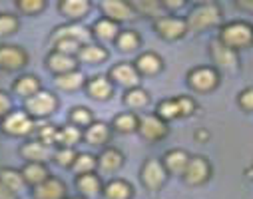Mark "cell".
<instances>
[{
    "mask_svg": "<svg viewBox=\"0 0 253 199\" xmlns=\"http://www.w3.org/2000/svg\"><path fill=\"white\" fill-rule=\"evenodd\" d=\"M217 40L225 48L239 54L241 50L253 46V24L245 22V20H231L219 28Z\"/></svg>",
    "mask_w": 253,
    "mask_h": 199,
    "instance_id": "6da1fadb",
    "label": "cell"
},
{
    "mask_svg": "<svg viewBox=\"0 0 253 199\" xmlns=\"http://www.w3.org/2000/svg\"><path fill=\"white\" fill-rule=\"evenodd\" d=\"M185 24H187V32L194 34L215 28L221 24V6L217 2H200L185 16Z\"/></svg>",
    "mask_w": 253,
    "mask_h": 199,
    "instance_id": "7a4b0ae2",
    "label": "cell"
},
{
    "mask_svg": "<svg viewBox=\"0 0 253 199\" xmlns=\"http://www.w3.org/2000/svg\"><path fill=\"white\" fill-rule=\"evenodd\" d=\"M36 129V121L24 110H12L0 119V131L8 138H26Z\"/></svg>",
    "mask_w": 253,
    "mask_h": 199,
    "instance_id": "3957f363",
    "label": "cell"
},
{
    "mask_svg": "<svg viewBox=\"0 0 253 199\" xmlns=\"http://www.w3.org/2000/svg\"><path fill=\"white\" fill-rule=\"evenodd\" d=\"M60 102H58V96L50 90H40L38 94H34L32 98L24 100V112L36 121V119H44V118H50L56 110H58Z\"/></svg>",
    "mask_w": 253,
    "mask_h": 199,
    "instance_id": "277c9868",
    "label": "cell"
},
{
    "mask_svg": "<svg viewBox=\"0 0 253 199\" xmlns=\"http://www.w3.org/2000/svg\"><path fill=\"white\" fill-rule=\"evenodd\" d=\"M221 82L219 72L213 66H196L187 72V86L198 94H210L213 92Z\"/></svg>",
    "mask_w": 253,
    "mask_h": 199,
    "instance_id": "5b68a950",
    "label": "cell"
},
{
    "mask_svg": "<svg viewBox=\"0 0 253 199\" xmlns=\"http://www.w3.org/2000/svg\"><path fill=\"white\" fill-rule=\"evenodd\" d=\"M213 167L210 163V159L206 156H192L185 165V171L181 175V179L189 185V187H200L206 185L211 179Z\"/></svg>",
    "mask_w": 253,
    "mask_h": 199,
    "instance_id": "8992f818",
    "label": "cell"
},
{
    "mask_svg": "<svg viewBox=\"0 0 253 199\" xmlns=\"http://www.w3.org/2000/svg\"><path fill=\"white\" fill-rule=\"evenodd\" d=\"M138 134L142 136V140H146L150 144H158L168 138L169 127L156 114H144L138 119Z\"/></svg>",
    "mask_w": 253,
    "mask_h": 199,
    "instance_id": "52a82bcc",
    "label": "cell"
},
{
    "mask_svg": "<svg viewBox=\"0 0 253 199\" xmlns=\"http://www.w3.org/2000/svg\"><path fill=\"white\" fill-rule=\"evenodd\" d=\"M154 30L160 38H164L168 42H175L187 34V24H185V18H181V16L164 14L158 20H154Z\"/></svg>",
    "mask_w": 253,
    "mask_h": 199,
    "instance_id": "ba28073f",
    "label": "cell"
},
{
    "mask_svg": "<svg viewBox=\"0 0 253 199\" xmlns=\"http://www.w3.org/2000/svg\"><path fill=\"white\" fill-rule=\"evenodd\" d=\"M140 179H142V185L156 193L164 187V183L168 181V171L164 169L162 161L158 158H148L144 163H142V169H140Z\"/></svg>",
    "mask_w": 253,
    "mask_h": 199,
    "instance_id": "9c48e42d",
    "label": "cell"
},
{
    "mask_svg": "<svg viewBox=\"0 0 253 199\" xmlns=\"http://www.w3.org/2000/svg\"><path fill=\"white\" fill-rule=\"evenodd\" d=\"M28 64V52L18 44H0V70L20 72Z\"/></svg>",
    "mask_w": 253,
    "mask_h": 199,
    "instance_id": "30bf717a",
    "label": "cell"
},
{
    "mask_svg": "<svg viewBox=\"0 0 253 199\" xmlns=\"http://www.w3.org/2000/svg\"><path fill=\"white\" fill-rule=\"evenodd\" d=\"M108 78H110V82L114 86H120L124 90H130V88L140 86V74L134 68L132 62H118V64H114L110 68V72H108Z\"/></svg>",
    "mask_w": 253,
    "mask_h": 199,
    "instance_id": "8fae6325",
    "label": "cell"
},
{
    "mask_svg": "<svg viewBox=\"0 0 253 199\" xmlns=\"http://www.w3.org/2000/svg\"><path fill=\"white\" fill-rule=\"evenodd\" d=\"M210 56H211V60H213V68L219 72V70H223V72H235L237 68H239V54L237 52H233V50H229V48H225L217 38L210 44Z\"/></svg>",
    "mask_w": 253,
    "mask_h": 199,
    "instance_id": "7c38bea8",
    "label": "cell"
},
{
    "mask_svg": "<svg viewBox=\"0 0 253 199\" xmlns=\"http://www.w3.org/2000/svg\"><path fill=\"white\" fill-rule=\"evenodd\" d=\"M100 10H102L104 18H108L116 24L130 22V20L138 18L134 8L130 6V2H124V0H104V2H100Z\"/></svg>",
    "mask_w": 253,
    "mask_h": 199,
    "instance_id": "4fadbf2b",
    "label": "cell"
},
{
    "mask_svg": "<svg viewBox=\"0 0 253 199\" xmlns=\"http://www.w3.org/2000/svg\"><path fill=\"white\" fill-rule=\"evenodd\" d=\"M66 197H68V187L56 175H50L46 181H42L32 189V199H66Z\"/></svg>",
    "mask_w": 253,
    "mask_h": 199,
    "instance_id": "5bb4252c",
    "label": "cell"
},
{
    "mask_svg": "<svg viewBox=\"0 0 253 199\" xmlns=\"http://www.w3.org/2000/svg\"><path fill=\"white\" fill-rule=\"evenodd\" d=\"M92 10L90 0H60L58 12L72 24H80Z\"/></svg>",
    "mask_w": 253,
    "mask_h": 199,
    "instance_id": "9a60e30c",
    "label": "cell"
},
{
    "mask_svg": "<svg viewBox=\"0 0 253 199\" xmlns=\"http://www.w3.org/2000/svg\"><path fill=\"white\" fill-rule=\"evenodd\" d=\"M132 64H134V68L138 70L140 78H142V76L152 78V76H158V74L164 70V60H162V56L156 54V52H152V50L142 52Z\"/></svg>",
    "mask_w": 253,
    "mask_h": 199,
    "instance_id": "2e32d148",
    "label": "cell"
},
{
    "mask_svg": "<svg viewBox=\"0 0 253 199\" xmlns=\"http://www.w3.org/2000/svg\"><path fill=\"white\" fill-rule=\"evenodd\" d=\"M46 68L54 76H62V74H68V72L78 70V60L74 56H68V54H62V52L52 50L46 56Z\"/></svg>",
    "mask_w": 253,
    "mask_h": 199,
    "instance_id": "e0dca14e",
    "label": "cell"
},
{
    "mask_svg": "<svg viewBox=\"0 0 253 199\" xmlns=\"http://www.w3.org/2000/svg\"><path fill=\"white\" fill-rule=\"evenodd\" d=\"M112 138V127L106 121H94L82 131V140L92 148H106Z\"/></svg>",
    "mask_w": 253,
    "mask_h": 199,
    "instance_id": "ac0fdd59",
    "label": "cell"
},
{
    "mask_svg": "<svg viewBox=\"0 0 253 199\" xmlns=\"http://www.w3.org/2000/svg\"><path fill=\"white\" fill-rule=\"evenodd\" d=\"M18 154L22 156V159H26V163H46L48 159H52V148L44 146L38 140H28L26 144H22Z\"/></svg>",
    "mask_w": 253,
    "mask_h": 199,
    "instance_id": "d6986e66",
    "label": "cell"
},
{
    "mask_svg": "<svg viewBox=\"0 0 253 199\" xmlns=\"http://www.w3.org/2000/svg\"><path fill=\"white\" fill-rule=\"evenodd\" d=\"M189 158H192V156H189L185 150L173 148V150H168L160 161H162L164 169L168 171V175H183Z\"/></svg>",
    "mask_w": 253,
    "mask_h": 199,
    "instance_id": "ffe728a7",
    "label": "cell"
},
{
    "mask_svg": "<svg viewBox=\"0 0 253 199\" xmlns=\"http://www.w3.org/2000/svg\"><path fill=\"white\" fill-rule=\"evenodd\" d=\"M84 88H86V94L96 102H106L114 96V84L110 82L108 76H102V74L88 78Z\"/></svg>",
    "mask_w": 253,
    "mask_h": 199,
    "instance_id": "44dd1931",
    "label": "cell"
},
{
    "mask_svg": "<svg viewBox=\"0 0 253 199\" xmlns=\"http://www.w3.org/2000/svg\"><path fill=\"white\" fill-rule=\"evenodd\" d=\"M60 38H70V40H76V42H80L82 46H84V44H88V42H92L90 28H86V26H82V24H72V22H68V24H64V26L54 28V32H52L50 40L54 42V40H60Z\"/></svg>",
    "mask_w": 253,
    "mask_h": 199,
    "instance_id": "7402d4cb",
    "label": "cell"
},
{
    "mask_svg": "<svg viewBox=\"0 0 253 199\" xmlns=\"http://www.w3.org/2000/svg\"><path fill=\"white\" fill-rule=\"evenodd\" d=\"M96 158H98V169L104 171V173H116V171H120L124 167V161H126L124 154L118 148H112V146H106L100 152V156H96Z\"/></svg>",
    "mask_w": 253,
    "mask_h": 199,
    "instance_id": "603a6c76",
    "label": "cell"
},
{
    "mask_svg": "<svg viewBox=\"0 0 253 199\" xmlns=\"http://www.w3.org/2000/svg\"><path fill=\"white\" fill-rule=\"evenodd\" d=\"M104 199H132L134 197V185L126 179L114 177L102 187Z\"/></svg>",
    "mask_w": 253,
    "mask_h": 199,
    "instance_id": "cb8c5ba5",
    "label": "cell"
},
{
    "mask_svg": "<svg viewBox=\"0 0 253 199\" xmlns=\"http://www.w3.org/2000/svg\"><path fill=\"white\" fill-rule=\"evenodd\" d=\"M40 90H42L40 78L34 76V74H22V76H18V78L12 82V92H14V96H20L22 100L32 98V96L38 94Z\"/></svg>",
    "mask_w": 253,
    "mask_h": 199,
    "instance_id": "d4e9b609",
    "label": "cell"
},
{
    "mask_svg": "<svg viewBox=\"0 0 253 199\" xmlns=\"http://www.w3.org/2000/svg\"><path fill=\"white\" fill-rule=\"evenodd\" d=\"M108 50L102 46V44H96V42H88V44H84L80 50H78V54H76V60H78V64L82 62V64H90V66H96V64H102V62H106L108 60Z\"/></svg>",
    "mask_w": 253,
    "mask_h": 199,
    "instance_id": "484cf974",
    "label": "cell"
},
{
    "mask_svg": "<svg viewBox=\"0 0 253 199\" xmlns=\"http://www.w3.org/2000/svg\"><path fill=\"white\" fill-rule=\"evenodd\" d=\"M20 175L26 183V187H36L40 185L42 181H46L50 177V169L46 163H24L20 167Z\"/></svg>",
    "mask_w": 253,
    "mask_h": 199,
    "instance_id": "4316f807",
    "label": "cell"
},
{
    "mask_svg": "<svg viewBox=\"0 0 253 199\" xmlns=\"http://www.w3.org/2000/svg\"><path fill=\"white\" fill-rule=\"evenodd\" d=\"M102 177L94 171V173H84V175H76V189L80 191L82 197H96L102 193Z\"/></svg>",
    "mask_w": 253,
    "mask_h": 199,
    "instance_id": "83f0119b",
    "label": "cell"
},
{
    "mask_svg": "<svg viewBox=\"0 0 253 199\" xmlns=\"http://www.w3.org/2000/svg\"><path fill=\"white\" fill-rule=\"evenodd\" d=\"M90 34H92V38H96L100 42H114L116 36L120 34V24H116V22H112V20L102 16L92 24Z\"/></svg>",
    "mask_w": 253,
    "mask_h": 199,
    "instance_id": "f1b7e54d",
    "label": "cell"
},
{
    "mask_svg": "<svg viewBox=\"0 0 253 199\" xmlns=\"http://www.w3.org/2000/svg\"><path fill=\"white\" fill-rule=\"evenodd\" d=\"M86 76L84 72L80 70H74V72H68V74H62V76H54V84L58 90L62 92H78L86 86Z\"/></svg>",
    "mask_w": 253,
    "mask_h": 199,
    "instance_id": "f546056e",
    "label": "cell"
},
{
    "mask_svg": "<svg viewBox=\"0 0 253 199\" xmlns=\"http://www.w3.org/2000/svg\"><path fill=\"white\" fill-rule=\"evenodd\" d=\"M80 140H82V129H78L76 125H72V123L58 125L54 148H74Z\"/></svg>",
    "mask_w": 253,
    "mask_h": 199,
    "instance_id": "4dcf8cb0",
    "label": "cell"
},
{
    "mask_svg": "<svg viewBox=\"0 0 253 199\" xmlns=\"http://www.w3.org/2000/svg\"><path fill=\"white\" fill-rule=\"evenodd\" d=\"M150 104V92L136 86V88H130L124 92V106L128 108L130 112H138V110H144L148 108Z\"/></svg>",
    "mask_w": 253,
    "mask_h": 199,
    "instance_id": "1f68e13d",
    "label": "cell"
},
{
    "mask_svg": "<svg viewBox=\"0 0 253 199\" xmlns=\"http://www.w3.org/2000/svg\"><path fill=\"white\" fill-rule=\"evenodd\" d=\"M138 119L140 116L134 114V112H122L118 114L114 119H112V129L118 131V134H134V131H138Z\"/></svg>",
    "mask_w": 253,
    "mask_h": 199,
    "instance_id": "d6a6232c",
    "label": "cell"
},
{
    "mask_svg": "<svg viewBox=\"0 0 253 199\" xmlns=\"http://www.w3.org/2000/svg\"><path fill=\"white\" fill-rule=\"evenodd\" d=\"M130 6L134 8L136 16H148V18H154V20H158L166 12L162 8L160 0H132Z\"/></svg>",
    "mask_w": 253,
    "mask_h": 199,
    "instance_id": "836d02e7",
    "label": "cell"
},
{
    "mask_svg": "<svg viewBox=\"0 0 253 199\" xmlns=\"http://www.w3.org/2000/svg\"><path fill=\"white\" fill-rule=\"evenodd\" d=\"M114 44H116V48L120 52L130 54V52H136L142 46V36L136 30H120V34L116 36Z\"/></svg>",
    "mask_w": 253,
    "mask_h": 199,
    "instance_id": "e575fe53",
    "label": "cell"
},
{
    "mask_svg": "<svg viewBox=\"0 0 253 199\" xmlns=\"http://www.w3.org/2000/svg\"><path fill=\"white\" fill-rule=\"evenodd\" d=\"M156 116H158L160 119H164L166 123L171 121V119L181 118V110H179L177 96H175V98H166V100H162V102L156 106Z\"/></svg>",
    "mask_w": 253,
    "mask_h": 199,
    "instance_id": "d590c367",
    "label": "cell"
},
{
    "mask_svg": "<svg viewBox=\"0 0 253 199\" xmlns=\"http://www.w3.org/2000/svg\"><path fill=\"white\" fill-rule=\"evenodd\" d=\"M96 119H94V114H92V110L90 108H86V106H74L72 110H70V114H68V123H72V125H76L78 129H86L90 123H94Z\"/></svg>",
    "mask_w": 253,
    "mask_h": 199,
    "instance_id": "8d00e7d4",
    "label": "cell"
},
{
    "mask_svg": "<svg viewBox=\"0 0 253 199\" xmlns=\"http://www.w3.org/2000/svg\"><path fill=\"white\" fill-rule=\"evenodd\" d=\"M0 181H2L10 191H14L16 195L26 187V183L20 175V169H14V167H0Z\"/></svg>",
    "mask_w": 253,
    "mask_h": 199,
    "instance_id": "74e56055",
    "label": "cell"
},
{
    "mask_svg": "<svg viewBox=\"0 0 253 199\" xmlns=\"http://www.w3.org/2000/svg\"><path fill=\"white\" fill-rule=\"evenodd\" d=\"M76 175H84V173H94L98 169V158L92 154H78L72 167H70Z\"/></svg>",
    "mask_w": 253,
    "mask_h": 199,
    "instance_id": "f35d334b",
    "label": "cell"
},
{
    "mask_svg": "<svg viewBox=\"0 0 253 199\" xmlns=\"http://www.w3.org/2000/svg\"><path fill=\"white\" fill-rule=\"evenodd\" d=\"M20 18L12 12H0V38H10L18 32Z\"/></svg>",
    "mask_w": 253,
    "mask_h": 199,
    "instance_id": "ab89813d",
    "label": "cell"
},
{
    "mask_svg": "<svg viewBox=\"0 0 253 199\" xmlns=\"http://www.w3.org/2000/svg\"><path fill=\"white\" fill-rule=\"evenodd\" d=\"M78 152L74 148H56L52 152V161L58 165V167H64V169H70L74 159H76Z\"/></svg>",
    "mask_w": 253,
    "mask_h": 199,
    "instance_id": "60d3db41",
    "label": "cell"
},
{
    "mask_svg": "<svg viewBox=\"0 0 253 199\" xmlns=\"http://www.w3.org/2000/svg\"><path fill=\"white\" fill-rule=\"evenodd\" d=\"M16 8L24 16H38L46 10V0H16Z\"/></svg>",
    "mask_w": 253,
    "mask_h": 199,
    "instance_id": "b9f144b4",
    "label": "cell"
},
{
    "mask_svg": "<svg viewBox=\"0 0 253 199\" xmlns=\"http://www.w3.org/2000/svg\"><path fill=\"white\" fill-rule=\"evenodd\" d=\"M56 129H58V125L44 123V125H40L38 129H34V131H36V138H34V140L42 142V144L48 146V148H54V146H56Z\"/></svg>",
    "mask_w": 253,
    "mask_h": 199,
    "instance_id": "7bdbcfd3",
    "label": "cell"
},
{
    "mask_svg": "<svg viewBox=\"0 0 253 199\" xmlns=\"http://www.w3.org/2000/svg\"><path fill=\"white\" fill-rule=\"evenodd\" d=\"M52 46H54L52 50L62 52V54H68V56H74V58H76L78 50L82 48V44H80V42L70 40V38H60V40H54V42H52Z\"/></svg>",
    "mask_w": 253,
    "mask_h": 199,
    "instance_id": "ee69618b",
    "label": "cell"
},
{
    "mask_svg": "<svg viewBox=\"0 0 253 199\" xmlns=\"http://www.w3.org/2000/svg\"><path fill=\"white\" fill-rule=\"evenodd\" d=\"M177 102H179L181 118H189V116H194V114H196V110H198V102H196L192 96H177Z\"/></svg>",
    "mask_w": 253,
    "mask_h": 199,
    "instance_id": "f6af8a7d",
    "label": "cell"
},
{
    "mask_svg": "<svg viewBox=\"0 0 253 199\" xmlns=\"http://www.w3.org/2000/svg\"><path fill=\"white\" fill-rule=\"evenodd\" d=\"M237 104H239L241 110L253 112V86H249V88H245L237 94Z\"/></svg>",
    "mask_w": 253,
    "mask_h": 199,
    "instance_id": "bcb514c9",
    "label": "cell"
},
{
    "mask_svg": "<svg viewBox=\"0 0 253 199\" xmlns=\"http://www.w3.org/2000/svg\"><path fill=\"white\" fill-rule=\"evenodd\" d=\"M8 112H12V98L8 92L0 90V119H2Z\"/></svg>",
    "mask_w": 253,
    "mask_h": 199,
    "instance_id": "7dc6e473",
    "label": "cell"
},
{
    "mask_svg": "<svg viewBox=\"0 0 253 199\" xmlns=\"http://www.w3.org/2000/svg\"><path fill=\"white\" fill-rule=\"evenodd\" d=\"M187 2L185 0H162V8L164 10H181Z\"/></svg>",
    "mask_w": 253,
    "mask_h": 199,
    "instance_id": "c3c4849f",
    "label": "cell"
},
{
    "mask_svg": "<svg viewBox=\"0 0 253 199\" xmlns=\"http://www.w3.org/2000/svg\"><path fill=\"white\" fill-rule=\"evenodd\" d=\"M0 199H20L14 191H10L2 181H0Z\"/></svg>",
    "mask_w": 253,
    "mask_h": 199,
    "instance_id": "681fc988",
    "label": "cell"
},
{
    "mask_svg": "<svg viewBox=\"0 0 253 199\" xmlns=\"http://www.w3.org/2000/svg\"><path fill=\"white\" fill-rule=\"evenodd\" d=\"M235 6L239 10H245V12H251L253 14V0H237Z\"/></svg>",
    "mask_w": 253,
    "mask_h": 199,
    "instance_id": "f907efd6",
    "label": "cell"
},
{
    "mask_svg": "<svg viewBox=\"0 0 253 199\" xmlns=\"http://www.w3.org/2000/svg\"><path fill=\"white\" fill-rule=\"evenodd\" d=\"M196 140H198V142H208V140H210V131L198 129V131H196Z\"/></svg>",
    "mask_w": 253,
    "mask_h": 199,
    "instance_id": "816d5d0a",
    "label": "cell"
},
{
    "mask_svg": "<svg viewBox=\"0 0 253 199\" xmlns=\"http://www.w3.org/2000/svg\"><path fill=\"white\" fill-rule=\"evenodd\" d=\"M247 177H249V179H253V167H249V169H247Z\"/></svg>",
    "mask_w": 253,
    "mask_h": 199,
    "instance_id": "f5cc1de1",
    "label": "cell"
},
{
    "mask_svg": "<svg viewBox=\"0 0 253 199\" xmlns=\"http://www.w3.org/2000/svg\"><path fill=\"white\" fill-rule=\"evenodd\" d=\"M66 199H86V197H82V195H74V197H66Z\"/></svg>",
    "mask_w": 253,
    "mask_h": 199,
    "instance_id": "db71d44e",
    "label": "cell"
}]
</instances>
